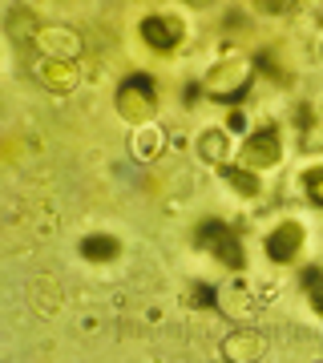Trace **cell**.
<instances>
[{
    "instance_id": "7c38bea8",
    "label": "cell",
    "mask_w": 323,
    "mask_h": 363,
    "mask_svg": "<svg viewBox=\"0 0 323 363\" xmlns=\"http://www.w3.org/2000/svg\"><path fill=\"white\" fill-rule=\"evenodd\" d=\"M226 178H231L234 186L243 190V194H255V190H258V182L251 178V174H243V169H226Z\"/></svg>"
},
{
    "instance_id": "4fadbf2b",
    "label": "cell",
    "mask_w": 323,
    "mask_h": 363,
    "mask_svg": "<svg viewBox=\"0 0 323 363\" xmlns=\"http://www.w3.org/2000/svg\"><path fill=\"white\" fill-rule=\"evenodd\" d=\"M307 291H311L315 311H323V279H319V271H307Z\"/></svg>"
},
{
    "instance_id": "30bf717a",
    "label": "cell",
    "mask_w": 323,
    "mask_h": 363,
    "mask_svg": "<svg viewBox=\"0 0 323 363\" xmlns=\"http://www.w3.org/2000/svg\"><path fill=\"white\" fill-rule=\"evenodd\" d=\"M198 150H202V157H210V162H226V138H222L219 130L202 133V142H198Z\"/></svg>"
},
{
    "instance_id": "8fae6325",
    "label": "cell",
    "mask_w": 323,
    "mask_h": 363,
    "mask_svg": "<svg viewBox=\"0 0 323 363\" xmlns=\"http://www.w3.org/2000/svg\"><path fill=\"white\" fill-rule=\"evenodd\" d=\"M85 255H89V259H114V255H117V242H105V238H89V242H85Z\"/></svg>"
},
{
    "instance_id": "ba28073f",
    "label": "cell",
    "mask_w": 323,
    "mask_h": 363,
    "mask_svg": "<svg viewBox=\"0 0 323 363\" xmlns=\"http://www.w3.org/2000/svg\"><path fill=\"white\" fill-rule=\"evenodd\" d=\"M275 154H279V145L271 142V133H263V138H255V142L246 145V162L251 166H271Z\"/></svg>"
},
{
    "instance_id": "52a82bcc",
    "label": "cell",
    "mask_w": 323,
    "mask_h": 363,
    "mask_svg": "<svg viewBox=\"0 0 323 363\" xmlns=\"http://www.w3.org/2000/svg\"><path fill=\"white\" fill-rule=\"evenodd\" d=\"M226 355H231L234 363H251L255 355H263V339L258 335H234V339H226Z\"/></svg>"
},
{
    "instance_id": "7a4b0ae2",
    "label": "cell",
    "mask_w": 323,
    "mask_h": 363,
    "mask_svg": "<svg viewBox=\"0 0 323 363\" xmlns=\"http://www.w3.org/2000/svg\"><path fill=\"white\" fill-rule=\"evenodd\" d=\"M198 242H202V247H210L222 262H231V267H243V255H239V238H234V230H226V226H219V222H207V226H202V234H198Z\"/></svg>"
},
{
    "instance_id": "9c48e42d",
    "label": "cell",
    "mask_w": 323,
    "mask_h": 363,
    "mask_svg": "<svg viewBox=\"0 0 323 363\" xmlns=\"http://www.w3.org/2000/svg\"><path fill=\"white\" fill-rule=\"evenodd\" d=\"M40 81L49 89H73V69L65 65V61H49V65L40 69Z\"/></svg>"
},
{
    "instance_id": "6da1fadb",
    "label": "cell",
    "mask_w": 323,
    "mask_h": 363,
    "mask_svg": "<svg viewBox=\"0 0 323 363\" xmlns=\"http://www.w3.org/2000/svg\"><path fill=\"white\" fill-rule=\"evenodd\" d=\"M117 105H121V113H126L129 121L150 117V109H154V89H150V81L146 77H129V85L121 89V97H117Z\"/></svg>"
},
{
    "instance_id": "3957f363",
    "label": "cell",
    "mask_w": 323,
    "mask_h": 363,
    "mask_svg": "<svg viewBox=\"0 0 323 363\" xmlns=\"http://www.w3.org/2000/svg\"><path fill=\"white\" fill-rule=\"evenodd\" d=\"M251 81V73H246L243 61H231V65H219L214 73H210V93H219V97H234V93H243V85Z\"/></svg>"
},
{
    "instance_id": "5bb4252c",
    "label": "cell",
    "mask_w": 323,
    "mask_h": 363,
    "mask_svg": "<svg viewBox=\"0 0 323 363\" xmlns=\"http://www.w3.org/2000/svg\"><path fill=\"white\" fill-rule=\"evenodd\" d=\"M307 194L315 198V202H323V169H311L307 174Z\"/></svg>"
},
{
    "instance_id": "5b68a950",
    "label": "cell",
    "mask_w": 323,
    "mask_h": 363,
    "mask_svg": "<svg viewBox=\"0 0 323 363\" xmlns=\"http://www.w3.org/2000/svg\"><path fill=\"white\" fill-rule=\"evenodd\" d=\"M142 33H146V40L154 45V49H170L174 40H178V25L174 21H162V16H150L142 25Z\"/></svg>"
},
{
    "instance_id": "277c9868",
    "label": "cell",
    "mask_w": 323,
    "mask_h": 363,
    "mask_svg": "<svg viewBox=\"0 0 323 363\" xmlns=\"http://www.w3.org/2000/svg\"><path fill=\"white\" fill-rule=\"evenodd\" d=\"M40 49L57 52V57H77L81 40L73 37V33H65V28H45V33H40Z\"/></svg>"
},
{
    "instance_id": "8992f818",
    "label": "cell",
    "mask_w": 323,
    "mask_h": 363,
    "mask_svg": "<svg viewBox=\"0 0 323 363\" xmlns=\"http://www.w3.org/2000/svg\"><path fill=\"white\" fill-rule=\"evenodd\" d=\"M295 250H299V226H295V222H291V226H279V230L271 234V259L275 262H287Z\"/></svg>"
}]
</instances>
